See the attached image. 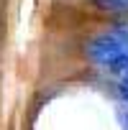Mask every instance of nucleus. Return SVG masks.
I'll return each mask as SVG.
<instances>
[{
	"mask_svg": "<svg viewBox=\"0 0 128 130\" xmlns=\"http://www.w3.org/2000/svg\"><path fill=\"white\" fill-rule=\"evenodd\" d=\"M118 120H120L123 130H128V105L125 107H118Z\"/></svg>",
	"mask_w": 128,
	"mask_h": 130,
	"instance_id": "obj_4",
	"label": "nucleus"
},
{
	"mask_svg": "<svg viewBox=\"0 0 128 130\" xmlns=\"http://www.w3.org/2000/svg\"><path fill=\"white\" fill-rule=\"evenodd\" d=\"M118 92H120V97H123V102L128 105V82H123V79H120V84H118Z\"/></svg>",
	"mask_w": 128,
	"mask_h": 130,
	"instance_id": "obj_5",
	"label": "nucleus"
},
{
	"mask_svg": "<svg viewBox=\"0 0 128 130\" xmlns=\"http://www.w3.org/2000/svg\"><path fill=\"white\" fill-rule=\"evenodd\" d=\"M95 3L110 13H128V0H95Z\"/></svg>",
	"mask_w": 128,
	"mask_h": 130,
	"instance_id": "obj_2",
	"label": "nucleus"
},
{
	"mask_svg": "<svg viewBox=\"0 0 128 130\" xmlns=\"http://www.w3.org/2000/svg\"><path fill=\"white\" fill-rule=\"evenodd\" d=\"M108 72H110V74H115V77H120L123 82H128V51H125V54H123V56L113 64Z\"/></svg>",
	"mask_w": 128,
	"mask_h": 130,
	"instance_id": "obj_3",
	"label": "nucleus"
},
{
	"mask_svg": "<svg viewBox=\"0 0 128 130\" xmlns=\"http://www.w3.org/2000/svg\"><path fill=\"white\" fill-rule=\"evenodd\" d=\"M125 51H128V48L120 43V38H118L115 33H100V36H95V38L87 43V56L97 64V67H103L105 72L113 67Z\"/></svg>",
	"mask_w": 128,
	"mask_h": 130,
	"instance_id": "obj_1",
	"label": "nucleus"
}]
</instances>
